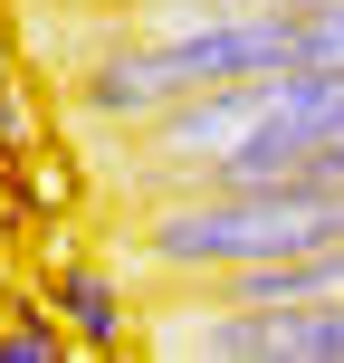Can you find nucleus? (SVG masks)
<instances>
[{
    "label": "nucleus",
    "instance_id": "nucleus-4",
    "mask_svg": "<svg viewBox=\"0 0 344 363\" xmlns=\"http://www.w3.org/2000/svg\"><path fill=\"white\" fill-rule=\"evenodd\" d=\"M296 67H344V0H306L296 10Z\"/></svg>",
    "mask_w": 344,
    "mask_h": 363
},
{
    "label": "nucleus",
    "instance_id": "nucleus-7",
    "mask_svg": "<svg viewBox=\"0 0 344 363\" xmlns=\"http://www.w3.org/2000/svg\"><path fill=\"white\" fill-rule=\"evenodd\" d=\"M287 10H306V0H287Z\"/></svg>",
    "mask_w": 344,
    "mask_h": 363
},
{
    "label": "nucleus",
    "instance_id": "nucleus-3",
    "mask_svg": "<svg viewBox=\"0 0 344 363\" xmlns=\"http://www.w3.org/2000/svg\"><path fill=\"white\" fill-rule=\"evenodd\" d=\"M48 315L67 325L77 354H125V345H144V306H134L125 268H106V258H57Z\"/></svg>",
    "mask_w": 344,
    "mask_h": 363
},
{
    "label": "nucleus",
    "instance_id": "nucleus-5",
    "mask_svg": "<svg viewBox=\"0 0 344 363\" xmlns=\"http://www.w3.org/2000/svg\"><path fill=\"white\" fill-rule=\"evenodd\" d=\"M77 345H67V325H0V363H67Z\"/></svg>",
    "mask_w": 344,
    "mask_h": 363
},
{
    "label": "nucleus",
    "instance_id": "nucleus-1",
    "mask_svg": "<svg viewBox=\"0 0 344 363\" xmlns=\"http://www.w3.org/2000/svg\"><path fill=\"white\" fill-rule=\"evenodd\" d=\"M344 239V182H192L153 191L144 220L125 230V268L163 287H211L230 268L306 258Z\"/></svg>",
    "mask_w": 344,
    "mask_h": 363
},
{
    "label": "nucleus",
    "instance_id": "nucleus-6",
    "mask_svg": "<svg viewBox=\"0 0 344 363\" xmlns=\"http://www.w3.org/2000/svg\"><path fill=\"white\" fill-rule=\"evenodd\" d=\"M0 86H10V29H0Z\"/></svg>",
    "mask_w": 344,
    "mask_h": 363
},
{
    "label": "nucleus",
    "instance_id": "nucleus-2",
    "mask_svg": "<svg viewBox=\"0 0 344 363\" xmlns=\"http://www.w3.org/2000/svg\"><path fill=\"white\" fill-rule=\"evenodd\" d=\"M144 345L172 354V363H344V296L220 306L201 287H172L144 306Z\"/></svg>",
    "mask_w": 344,
    "mask_h": 363
}]
</instances>
